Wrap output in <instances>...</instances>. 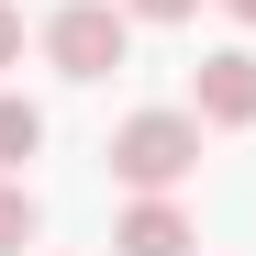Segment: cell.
<instances>
[{"mask_svg":"<svg viewBox=\"0 0 256 256\" xmlns=\"http://www.w3.org/2000/svg\"><path fill=\"white\" fill-rule=\"evenodd\" d=\"M122 45H134V12H122V0H67V12L45 22L56 78H112V67H122Z\"/></svg>","mask_w":256,"mask_h":256,"instance_id":"obj_2","label":"cell"},{"mask_svg":"<svg viewBox=\"0 0 256 256\" xmlns=\"http://www.w3.org/2000/svg\"><path fill=\"white\" fill-rule=\"evenodd\" d=\"M122 12H134V22H190L200 0H122Z\"/></svg>","mask_w":256,"mask_h":256,"instance_id":"obj_7","label":"cell"},{"mask_svg":"<svg viewBox=\"0 0 256 256\" xmlns=\"http://www.w3.org/2000/svg\"><path fill=\"white\" fill-rule=\"evenodd\" d=\"M223 12H234V22H256V0H223Z\"/></svg>","mask_w":256,"mask_h":256,"instance_id":"obj_9","label":"cell"},{"mask_svg":"<svg viewBox=\"0 0 256 256\" xmlns=\"http://www.w3.org/2000/svg\"><path fill=\"white\" fill-rule=\"evenodd\" d=\"M190 112H200V122H256V56H245V45L200 56V78H190Z\"/></svg>","mask_w":256,"mask_h":256,"instance_id":"obj_3","label":"cell"},{"mask_svg":"<svg viewBox=\"0 0 256 256\" xmlns=\"http://www.w3.org/2000/svg\"><path fill=\"white\" fill-rule=\"evenodd\" d=\"M34 145H45V112H34V100H12V90H0V167H22Z\"/></svg>","mask_w":256,"mask_h":256,"instance_id":"obj_6","label":"cell"},{"mask_svg":"<svg viewBox=\"0 0 256 256\" xmlns=\"http://www.w3.org/2000/svg\"><path fill=\"white\" fill-rule=\"evenodd\" d=\"M112 245H122V256H190L200 234H190V212L167 200V190H145V200H134V212L112 223Z\"/></svg>","mask_w":256,"mask_h":256,"instance_id":"obj_4","label":"cell"},{"mask_svg":"<svg viewBox=\"0 0 256 256\" xmlns=\"http://www.w3.org/2000/svg\"><path fill=\"white\" fill-rule=\"evenodd\" d=\"M200 167V112H134L112 134V178H134V190H178Z\"/></svg>","mask_w":256,"mask_h":256,"instance_id":"obj_1","label":"cell"},{"mask_svg":"<svg viewBox=\"0 0 256 256\" xmlns=\"http://www.w3.org/2000/svg\"><path fill=\"white\" fill-rule=\"evenodd\" d=\"M12 56H22V12L0 0V67H12Z\"/></svg>","mask_w":256,"mask_h":256,"instance_id":"obj_8","label":"cell"},{"mask_svg":"<svg viewBox=\"0 0 256 256\" xmlns=\"http://www.w3.org/2000/svg\"><path fill=\"white\" fill-rule=\"evenodd\" d=\"M34 223H45V212H34L22 167H0V256H22V245H34Z\"/></svg>","mask_w":256,"mask_h":256,"instance_id":"obj_5","label":"cell"}]
</instances>
